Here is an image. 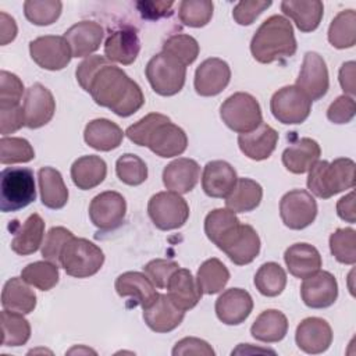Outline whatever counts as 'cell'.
Listing matches in <instances>:
<instances>
[{
    "label": "cell",
    "mask_w": 356,
    "mask_h": 356,
    "mask_svg": "<svg viewBox=\"0 0 356 356\" xmlns=\"http://www.w3.org/2000/svg\"><path fill=\"white\" fill-rule=\"evenodd\" d=\"M17 24L13 17L7 13H0V44L6 46L7 43L13 42L17 36Z\"/></svg>",
    "instance_id": "63"
},
{
    "label": "cell",
    "mask_w": 356,
    "mask_h": 356,
    "mask_svg": "<svg viewBox=\"0 0 356 356\" xmlns=\"http://www.w3.org/2000/svg\"><path fill=\"white\" fill-rule=\"evenodd\" d=\"M280 216L289 229H303L316 220L317 203L307 191L292 189L280 200Z\"/></svg>",
    "instance_id": "10"
},
{
    "label": "cell",
    "mask_w": 356,
    "mask_h": 356,
    "mask_svg": "<svg viewBox=\"0 0 356 356\" xmlns=\"http://www.w3.org/2000/svg\"><path fill=\"white\" fill-rule=\"evenodd\" d=\"M39 191L42 203L53 210L63 209L68 202V189L58 170L53 167H42L38 171Z\"/></svg>",
    "instance_id": "35"
},
{
    "label": "cell",
    "mask_w": 356,
    "mask_h": 356,
    "mask_svg": "<svg viewBox=\"0 0 356 356\" xmlns=\"http://www.w3.org/2000/svg\"><path fill=\"white\" fill-rule=\"evenodd\" d=\"M115 291L121 298H131L142 309L150 306L159 296L156 285L152 280L139 271H127L117 277Z\"/></svg>",
    "instance_id": "24"
},
{
    "label": "cell",
    "mask_w": 356,
    "mask_h": 356,
    "mask_svg": "<svg viewBox=\"0 0 356 356\" xmlns=\"http://www.w3.org/2000/svg\"><path fill=\"white\" fill-rule=\"evenodd\" d=\"M103 36L104 29L96 21H79L64 33L72 57H89L100 47Z\"/></svg>",
    "instance_id": "22"
},
{
    "label": "cell",
    "mask_w": 356,
    "mask_h": 356,
    "mask_svg": "<svg viewBox=\"0 0 356 356\" xmlns=\"http://www.w3.org/2000/svg\"><path fill=\"white\" fill-rule=\"evenodd\" d=\"M140 51V40L134 26L124 25L108 35L104 43V57L122 65L132 64Z\"/></svg>",
    "instance_id": "21"
},
{
    "label": "cell",
    "mask_w": 356,
    "mask_h": 356,
    "mask_svg": "<svg viewBox=\"0 0 356 356\" xmlns=\"http://www.w3.org/2000/svg\"><path fill=\"white\" fill-rule=\"evenodd\" d=\"M238 181L235 168L224 160H213L204 165L202 188L210 197H227Z\"/></svg>",
    "instance_id": "27"
},
{
    "label": "cell",
    "mask_w": 356,
    "mask_h": 356,
    "mask_svg": "<svg viewBox=\"0 0 356 356\" xmlns=\"http://www.w3.org/2000/svg\"><path fill=\"white\" fill-rule=\"evenodd\" d=\"M24 95L22 81L13 72L0 71V108L19 106Z\"/></svg>",
    "instance_id": "53"
},
{
    "label": "cell",
    "mask_w": 356,
    "mask_h": 356,
    "mask_svg": "<svg viewBox=\"0 0 356 356\" xmlns=\"http://www.w3.org/2000/svg\"><path fill=\"white\" fill-rule=\"evenodd\" d=\"M295 341L300 350L309 355L325 352L332 342L331 325L320 317L303 318L295 332Z\"/></svg>",
    "instance_id": "18"
},
{
    "label": "cell",
    "mask_w": 356,
    "mask_h": 356,
    "mask_svg": "<svg viewBox=\"0 0 356 356\" xmlns=\"http://www.w3.org/2000/svg\"><path fill=\"white\" fill-rule=\"evenodd\" d=\"M231 68L227 61L210 57L200 63L195 71L193 86L197 95L210 97L221 93L229 83Z\"/></svg>",
    "instance_id": "16"
},
{
    "label": "cell",
    "mask_w": 356,
    "mask_h": 356,
    "mask_svg": "<svg viewBox=\"0 0 356 356\" xmlns=\"http://www.w3.org/2000/svg\"><path fill=\"white\" fill-rule=\"evenodd\" d=\"M214 309L221 323L227 325H238L252 313L253 299L250 293L242 288H229L218 296Z\"/></svg>",
    "instance_id": "20"
},
{
    "label": "cell",
    "mask_w": 356,
    "mask_h": 356,
    "mask_svg": "<svg viewBox=\"0 0 356 356\" xmlns=\"http://www.w3.org/2000/svg\"><path fill=\"white\" fill-rule=\"evenodd\" d=\"M44 238V221L38 214H31L18 231H15L11 241V249L19 256H28L35 253L43 243Z\"/></svg>",
    "instance_id": "36"
},
{
    "label": "cell",
    "mask_w": 356,
    "mask_h": 356,
    "mask_svg": "<svg viewBox=\"0 0 356 356\" xmlns=\"http://www.w3.org/2000/svg\"><path fill=\"white\" fill-rule=\"evenodd\" d=\"M104 263L103 250L92 241L85 238H72L63 249L60 266L75 278H88L95 275Z\"/></svg>",
    "instance_id": "5"
},
{
    "label": "cell",
    "mask_w": 356,
    "mask_h": 356,
    "mask_svg": "<svg viewBox=\"0 0 356 356\" xmlns=\"http://www.w3.org/2000/svg\"><path fill=\"white\" fill-rule=\"evenodd\" d=\"M147 214L161 231L181 228L189 217L186 200L175 192L164 191L153 195L147 203Z\"/></svg>",
    "instance_id": "8"
},
{
    "label": "cell",
    "mask_w": 356,
    "mask_h": 356,
    "mask_svg": "<svg viewBox=\"0 0 356 356\" xmlns=\"http://www.w3.org/2000/svg\"><path fill=\"white\" fill-rule=\"evenodd\" d=\"M300 298L307 307H330L338 298V282L331 273L318 270L313 275L303 278L300 285Z\"/></svg>",
    "instance_id": "17"
},
{
    "label": "cell",
    "mask_w": 356,
    "mask_h": 356,
    "mask_svg": "<svg viewBox=\"0 0 356 356\" xmlns=\"http://www.w3.org/2000/svg\"><path fill=\"white\" fill-rule=\"evenodd\" d=\"M270 110L281 124H302L312 111V100L296 85H288L273 95Z\"/></svg>",
    "instance_id": "9"
},
{
    "label": "cell",
    "mask_w": 356,
    "mask_h": 356,
    "mask_svg": "<svg viewBox=\"0 0 356 356\" xmlns=\"http://www.w3.org/2000/svg\"><path fill=\"white\" fill-rule=\"evenodd\" d=\"M35 159V150L24 138L3 136L0 139V163L15 164L28 163Z\"/></svg>",
    "instance_id": "50"
},
{
    "label": "cell",
    "mask_w": 356,
    "mask_h": 356,
    "mask_svg": "<svg viewBox=\"0 0 356 356\" xmlns=\"http://www.w3.org/2000/svg\"><path fill=\"white\" fill-rule=\"evenodd\" d=\"M239 218L228 209H214L204 218V234L216 246L228 236L238 225Z\"/></svg>",
    "instance_id": "41"
},
{
    "label": "cell",
    "mask_w": 356,
    "mask_h": 356,
    "mask_svg": "<svg viewBox=\"0 0 356 356\" xmlns=\"http://www.w3.org/2000/svg\"><path fill=\"white\" fill-rule=\"evenodd\" d=\"M174 356H188V355H200V356H214V349L203 339L195 337L182 338L172 348Z\"/></svg>",
    "instance_id": "58"
},
{
    "label": "cell",
    "mask_w": 356,
    "mask_h": 356,
    "mask_svg": "<svg viewBox=\"0 0 356 356\" xmlns=\"http://www.w3.org/2000/svg\"><path fill=\"white\" fill-rule=\"evenodd\" d=\"M170 120L167 115L164 114H160V113H150L147 115H145L143 118H140L139 121H136L135 124L129 125L125 131V135L127 138L134 142L135 145L138 146H146L147 143V139L150 136V134L153 132V129L164 122Z\"/></svg>",
    "instance_id": "52"
},
{
    "label": "cell",
    "mask_w": 356,
    "mask_h": 356,
    "mask_svg": "<svg viewBox=\"0 0 356 356\" xmlns=\"http://www.w3.org/2000/svg\"><path fill=\"white\" fill-rule=\"evenodd\" d=\"M260 236L249 224H239L217 246L236 266L252 263L260 253Z\"/></svg>",
    "instance_id": "12"
},
{
    "label": "cell",
    "mask_w": 356,
    "mask_h": 356,
    "mask_svg": "<svg viewBox=\"0 0 356 356\" xmlns=\"http://www.w3.org/2000/svg\"><path fill=\"white\" fill-rule=\"evenodd\" d=\"M127 213L124 196L115 191H104L96 195L89 204V218L92 224L102 229L110 231L121 225Z\"/></svg>",
    "instance_id": "13"
},
{
    "label": "cell",
    "mask_w": 356,
    "mask_h": 356,
    "mask_svg": "<svg viewBox=\"0 0 356 356\" xmlns=\"http://www.w3.org/2000/svg\"><path fill=\"white\" fill-rule=\"evenodd\" d=\"M328 42L335 49H349L356 43V13L355 10L339 11L330 24Z\"/></svg>",
    "instance_id": "40"
},
{
    "label": "cell",
    "mask_w": 356,
    "mask_h": 356,
    "mask_svg": "<svg viewBox=\"0 0 356 356\" xmlns=\"http://www.w3.org/2000/svg\"><path fill=\"white\" fill-rule=\"evenodd\" d=\"M214 4L210 0H184L179 3V21L191 28L207 25L213 17Z\"/></svg>",
    "instance_id": "46"
},
{
    "label": "cell",
    "mask_w": 356,
    "mask_h": 356,
    "mask_svg": "<svg viewBox=\"0 0 356 356\" xmlns=\"http://www.w3.org/2000/svg\"><path fill=\"white\" fill-rule=\"evenodd\" d=\"M320 145L312 138H300L282 152V164L292 174L307 172L320 159Z\"/></svg>",
    "instance_id": "28"
},
{
    "label": "cell",
    "mask_w": 356,
    "mask_h": 356,
    "mask_svg": "<svg viewBox=\"0 0 356 356\" xmlns=\"http://www.w3.org/2000/svg\"><path fill=\"white\" fill-rule=\"evenodd\" d=\"M288 271L296 278H307L321 268L320 252L309 243L299 242L291 245L284 253Z\"/></svg>",
    "instance_id": "29"
},
{
    "label": "cell",
    "mask_w": 356,
    "mask_h": 356,
    "mask_svg": "<svg viewBox=\"0 0 356 356\" xmlns=\"http://www.w3.org/2000/svg\"><path fill=\"white\" fill-rule=\"evenodd\" d=\"M75 352H78V353H81V352H83V353H96L95 350L88 349V348H72L71 350H68V353H75Z\"/></svg>",
    "instance_id": "64"
},
{
    "label": "cell",
    "mask_w": 356,
    "mask_h": 356,
    "mask_svg": "<svg viewBox=\"0 0 356 356\" xmlns=\"http://www.w3.org/2000/svg\"><path fill=\"white\" fill-rule=\"evenodd\" d=\"M74 238V234L65 227H53L44 236L42 243V256L44 260L60 264V256L64 246Z\"/></svg>",
    "instance_id": "51"
},
{
    "label": "cell",
    "mask_w": 356,
    "mask_h": 356,
    "mask_svg": "<svg viewBox=\"0 0 356 356\" xmlns=\"http://www.w3.org/2000/svg\"><path fill=\"white\" fill-rule=\"evenodd\" d=\"M253 282L261 295L274 298L285 289L286 273L278 263L267 261L259 267Z\"/></svg>",
    "instance_id": "42"
},
{
    "label": "cell",
    "mask_w": 356,
    "mask_h": 356,
    "mask_svg": "<svg viewBox=\"0 0 356 356\" xmlns=\"http://www.w3.org/2000/svg\"><path fill=\"white\" fill-rule=\"evenodd\" d=\"M184 317L185 312L178 309L165 293H159L157 299L143 309V320L154 332H170L175 330Z\"/></svg>",
    "instance_id": "23"
},
{
    "label": "cell",
    "mask_w": 356,
    "mask_h": 356,
    "mask_svg": "<svg viewBox=\"0 0 356 356\" xmlns=\"http://www.w3.org/2000/svg\"><path fill=\"white\" fill-rule=\"evenodd\" d=\"M296 86L312 100L325 96L330 88L328 68L324 58L316 51H307L296 78Z\"/></svg>",
    "instance_id": "14"
},
{
    "label": "cell",
    "mask_w": 356,
    "mask_h": 356,
    "mask_svg": "<svg viewBox=\"0 0 356 356\" xmlns=\"http://www.w3.org/2000/svg\"><path fill=\"white\" fill-rule=\"evenodd\" d=\"M88 93L97 106L110 108L118 117H129L145 104L140 86L111 63L96 72Z\"/></svg>",
    "instance_id": "1"
},
{
    "label": "cell",
    "mask_w": 356,
    "mask_h": 356,
    "mask_svg": "<svg viewBox=\"0 0 356 356\" xmlns=\"http://www.w3.org/2000/svg\"><path fill=\"white\" fill-rule=\"evenodd\" d=\"M278 132L268 124L261 122L250 132L239 134L238 145L241 152L256 161L268 159L277 147Z\"/></svg>",
    "instance_id": "26"
},
{
    "label": "cell",
    "mask_w": 356,
    "mask_h": 356,
    "mask_svg": "<svg viewBox=\"0 0 356 356\" xmlns=\"http://www.w3.org/2000/svg\"><path fill=\"white\" fill-rule=\"evenodd\" d=\"M1 343L4 346H21L31 338V325L28 320L17 312H1Z\"/></svg>",
    "instance_id": "43"
},
{
    "label": "cell",
    "mask_w": 356,
    "mask_h": 356,
    "mask_svg": "<svg viewBox=\"0 0 356 356\" xmlns=\"http://www.w3.org/2000/svg\"><path fill=\"white\" fill-rule=\"evenodd\" d=\"M21 277L29 285L40 291H50L58 282V266L49 260L33 261L22 268Z\"/></svg>",
    "instance_id": "44"
},
{
    "label": "cell",
    "mask_w": 356,
    "mask_h": 356,
    "mask_svg": "<svg viewBox=\"0 0 356 356\" xmlns=\"http://www.w3.org/2000/svg\"><path fill=\"white\" fill-rule=\"evenodd\" d=\"M22 108L25 125L31 129H36L50 122L56 111V100L46 86L33 83L25 92Z\"/></svg>",
    "instance_id": "15"
},
{
    "label": "cell",
    "mask_w": 356,
    "mask_h": 356,
    "mask_svg": "<svg viewBox=\"0 0 356 356\" xmlns=\"http://www.w3.org/2000/svg\"><path fill=\"white\" fill-rule=\"evenodd\" d=\"M107 175L106 161L95 154H88L76 159L71 165V178L75 186L82 191H89L100 185Z\"/></svg>",
    "instance_id": "33"
},
{
    "label": "cell",
    "mask_w": 356,
    "mask_h": 356,
    "mask_svg": "<svg viewBox=\"0 0 356 356\" xmlns=\"http://www.w3.org/2000/svg\"><path fill=\"white\" fill-rule=\"evenodd\" d=\"M356 106L353 97L348 95L338 96L327 110V118L334 124H348L353 120Z\"/></svg>",
    "instance_id": "57"
},
{
    "label": "cell",
    "mask_w": 356,
    "mask_h": 356,
    "mask_svg": "<svg viewBox=\"0 0 356 356\" xmlns=\"http://www.w3.org/2000/svg\"><path fill=\"white\" fill-rule=\"evenodd\" d=\"M263 197V188L250 178H238L234 189L225 197V206L234 213H248L254 210Z\"/></svg>",
    "instance_id": "38"
},
{
    "label": "cell",
    "mask_w": 356,
    "mask_h": 356,
    "mask_svg": "<svg viewBox=\"0 0 356 356\" xmlns=\"http://www.w3.org/2000/svg\"><path fill=\"white\" fill-rule=\"evenodd\" d=\"M63 3L58 0H26L24 3L25 18L38 26L51 25L61 15Z\"/></svg>",
    "instance_id": "45"
},
{
    "label": "cell",
    "mask_w": 356,
    "mask_h": 356,
    "mask_svg": "<svg viewBox=\"0 0 356 356\" xmlns=\"http://www.w3.org/2000/svg\"><path fill=\"white\" fill-rule=\"evenodd\" d=\"M29 53L32 60L43 70L60 71L65 68L72 53L64 36L44 35L29 42Z\"/></svg>",
    "instance_id": "11"
},
{
    "label": "cell",
    "mask_w": 356,
    "mask_h": 356,
    "mask_svg": "<svg viewBox=\"0 0 356 356\" xmlns=\"http://www.w3.org/2000/svg\"><path fill=\"white\" fill-rule=\"evenodd\" d=\"M167 289L171 302L184 312L193 309L202 298V292L199 291L192 273L186 268H177L172 273Z\"/></svg>",
    "instance_id": "30"
},
{
    "label": "cell",
    "mask_w": 356,
    "mask_h": 356,
    "mask_svg": "<svg viewBox=\"0 0 356 356\" xmlns=\"http://www.w3.org/2000/svg\"><path fill=\"white\" fill-rule=\"evenodd\" d=\"M199 50L200 49L197 40L193 36L185 33L171 35L163 43V51L172 56L184 65L192 64L197 58Z\"/></svg>",
    "instance_id": "49"
},
{
    "label": "cell",
    "mask_w": 356,
    "mask_h": 356,
    "mask_svg": "<svg viewBox=\"0 0 356 356\" xmlns=\"http://www.w3.org/2000/svg\"><path fill=\"white\" fill-rule=\"evenodd\" d=\"M200 178V167L193 159L179 157L168 163L163 170L164 186L175 193L191 192Z\"/></svg>",
    "instance_id": "25"
},
{
    "label": "cell",
    "mask_w": 356,
    "mask_h": 356,
    "mask_svg": "<svg viewBox=\"0 0 356 356\" xmlns=\"http://www.w3.org/2000/svg\"><path fill=\"white\" fill-rule=\"evenodd\" d=\"M330 250L337 261L353 266L356 263V231L338 228L330 235Z\"/></svg>",
    "instance_id": "47"
},
{
    "label": "cell",
    "mask_w": 356,
    "mask_h": 356,
    "mask_svg": "<svg viewBox=\"0 0 356 356\" xmlns=\"http://www.w3.org/2000/svg\"><path fill=\"white\" fill-rule=\"evenodd\" d=\"M337 213H338V217L342 218L343 221L355 224L356 217H355V192L353 191H350L348 195H345L338 200Z\"/></svg>",
    "instance_id": "62"
},
{
    "label": "cell",
    "mask_w": 356,
    "mask_h": 356,
    "mask_svg": "<svg viewBox=\"0 0 356 356\" xmlns=\"http://www.w3.org/2000/svg\"><path fill=\"white\" fill-rule=\"evenodd\" d=\"M152 89L160 96H174L182 90L186 78V65L161 51L154 54L145 70Z\"/></svg>",
    "instance_id": "6"
},
{
    "label": "cell",
    "mask_w": 356,
    "mask_h": 356,
    "mask_svg": "<svg viewBox=\"0 0 356 356\" xmlns=\"http://www.w3.org/2000/svg\"><path fill=\"white\" fill-rule=\"evenodd\" d=\"M281 11L289 17L300 32H312L318 28L324 6L320 0H285L281 3Z\"/></svg>",
    "instance_id": "32"
},
{
    "label": "cell",
    "mask_w": 356,
    "mask_h": 356,
    "mask_svg": "<svg viewBox=\"0 0 356 356\" xmlns=\"http://www.w3.org/2000/svg\"><path fill=\"white\" fill-rule=\"evenodd\" d=\"M146 147H149L159 157L170 159L182 154L188 147V138L185 131L167 120L159 124L150 134Z\"/></svg>",
    "instance_id": "19"
},
{
    "label": "cell",
    "mask_w": 356,
    "mask_h": 356,
    "mask_svg": "<svg viewBox=\"0 0 356 356\" xmlns=\"http://www.w3.org/2000/svg\"><path fill=\"white\" fill-rule=\"evenodd\" d=\"M174 1H138L136 7L140 15L146 19H159L171 14Z\"/></svg>",
    "instance_id": "60"
},
{
    "label": "cell",
    "mask_w": 356,
    "mask_h": 356,
    "mask_svg": "<svg viewBox=\"0 0 356 356\" xmlns=\"http://www.w3.org/2000/svg\"><path fill=\"white\" fill-rule=\"evenodd\" d=\"M273 3L270 0H245L236 3L232 10V18L239 25H250L254 19L266 11Z\"/></svg>",
    "instance_id": "55"
},
{
    "label": "cell",
    "mask_w": 356,
    "mask_h": 356,
    "mask_svg": "<svg viewBox=\"0 0 356 356\" xmlns=\"http://www.w3.org/2000/svg\"><path fill=\"white\" fill-rule=\"evenodd\" d=\"M36 199L33 171L26 167H7L0 174V210L17 211Z\"/></svg>",
    "instance_id": "4"
},
{
    "label": "cell",
    "mask_w": 356,
    "mask_h": 356,
    "mask_svg": "<svg viewBox=\"0 0 356 356\" xmlns=\"http://www.w3.org/2000/svg\"><path fill=\"white\" fill-rule=\"evenodd\" d=\"M288 332L286 316L275 309L261 312L250 327V334L260 342H280Z\"/></svg>",
    "instance_id": "37"
},
{
    "label": "cell",
    "mask_w": 356,
    "mask_h": 356,
    "mask_svg": "<svg viewBox=\"0 0 356 356\" xmlns=\"http://www.w3.org/2000/svg\"><path fill=\"white\" fill-rule=\"evenodd\" d=\"M125 132L113 121L107 118H96L86 124L83 131V139L88 146L100 152H110L117 149Z\"/></svg>",
    "instance_id": "31"
},
{
    "label": "cell",
    "mask_w": 356,
    "mask_h": 356,
    "mask_svg": "<svg viewBox=\"0 0 356 356\" xmlns=\"http://www.w3.org/2000/svg\"><path fill=\"white\" fill-rule=\"evenodd\" d=\"M222 122L238 134H246L263 122L261 108L254 96L246 92H236L227 97L220 107Z\"/></svg>",
    "instance_id": "7"
},
{
    "label": "cell",
    "mask_w": 356,
    "mask_h": 356,
    "mask_svg": "<svg viewBox=\"0 0 356 356\" xmlns=\"http://www.w3.org/2000/svg\"><path fill=\"white\" fill-rule=\"evenodd\" d=\"M355 67H356L355 61H348V63H343L339 68V85L345 93L350 95V97L356 93Z\"/></svg>",
    "instance_id": "61"
},
{
    "label": "cell",
    "mask_w": 356,
    "mask_h": 356,
    "mask_svg": "<svg viewBox=\"0 0 356 356\" xmlns=\"http://www.w3.org/2000/svg\"><path fill=\"white\" fill-rule=\"evenodd\" d=\"M1 306L10 312L29 314L36 307V295L22 277H13L3 286Z\"/></svg>",
    "instance_id": "34"
},
{
    "label": "cell",
    "mask_w": 356,
    "mask_h": 356,
    "mask_svg": "<svg viewBox=\"0 0 356 356\" xmlns=\"http://www.w3.org/2000/svg\"><path fill=\"white\" fill-rule=\"evenodd\" d=\"M111 61L108 58H106L104 56H89L86 57L78 67H76V71H75V76H76V81L79 83V86L85 90V92H89V86H90V82L93 79V76L96 75V72L110 64Z\"/></svg>",
    "instance_id": "56"
},
{
    "label": "cell",
    "mask_w": 356,
    "mask_h": 356,
    "mask_svg": "<svg viewBox=\"0 0 356 356\" xmlns=\"http://www.w3.org/2000/svg\"><path fill=\"white\" fill-rule=\"evenodd\" d=\"M25 125L24 108L21 106L0 108V132L3 136L14 134Z\"/></svg>",
    "instance_id": "59"
},
{
    "label": "cell",
    "mask_w": 356,
    "mask_h": 356,
    "mask_svg": "<svg viewBox=\"0 0 356 356\" xmlns=\"http://www.w3.org/2000/svg\"><path fill=\"white\" fill-rule=\"evenodd\" d=\"M177 268H179V264L174 260L154 259L145 264L143 271L152 280V282L156 285V288L164 289V288H167L168 280Z\"/></svg>",
    "instance_id": "54"
},
{
    "label": "cell",
    "mask_w": 356,
    "mask_h": 356,
    "mask_svg": "<svg viewBox=\"0 0 356 356\" xmlns=\"http://www.w3.org/2000/svg\"><path fill=\"white\" fill-rule=\"evenodd\" d=\"M309 191L321 199H330L334 195L352 189L355 186V161L348 157H339L328 163L318 160L307 177Z\"/></svg>",
    "instance_id": "3"
},
{
    "label": "cell",
    "mask_w": 356,
    "mask_h": 356,
    "mask_svg": "<svg viewBox=\"0 0 356 356\" xmlns=\"http://www.w3.org/2000/svg\"><path fill=\"white\" fill-rule=\"evenodd\" d=\"M115 174L121 182L129 186H138L147 178V165L139 156L125 153L115 161Z\"/></svg>",
    "instance_id": "48"
},
{
    "label": "cell",
    "mask_w": 356,
    "mask_h": 356,
    "mask_svg": "<svg viewBox=\"0 0 356 356\" xmlns=\"http://www.w3.org/2000/svg\"><path fill=\"white\" fill-rule=\"evenodd\" d=\"M229 281V271L217 257L203 261L196 274V284L202 293L214 295L225 288Z\"/></svg>",
    "instance_id": "39"
},
{
    "label": "cell",
    "mask_w": 356,
    "mask_h": 356,
    "mask_svg": "<svg viewBox=\"0 0 356 356\" xmlns=\"http://www.w3.org/2000/svg\"><path fill=\"white\" fill-rule=\"evenodd\" d=\"M296 49L298 44L292 24L288 18L278 14L263 21L250 40V53L261 64L292 57Z\"/></svg>",
    "instance_id": "2"
}]
</instances>
